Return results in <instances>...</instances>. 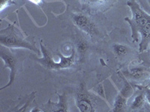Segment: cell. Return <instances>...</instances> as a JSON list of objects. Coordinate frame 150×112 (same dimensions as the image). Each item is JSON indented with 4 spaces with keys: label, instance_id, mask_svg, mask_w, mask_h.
<instances>
[{
    "label": "cell",
    "instance_id": "obj_16",
    "mask_svg": "<svg viewBox=\"0 0 150 112\" xmlns=\"http://www.w3.org/2000/svg\"><path fill=\"white\" fill-rule=\"evenodd\" d=\"M143 88L144 90H145V96H146V99H147V101H148L149 103L150 104V88Z\"/></svg>",
    "mask_w": 150,
    "mask_h": 112
},
{
    "label": "cell",
    "instance_id": "obj_17",
    "mask_svg": "<svg viewBox=\"0 0 150 112\" xmlns=\"http://www.w3.org/2000/svg\"><path fill=\"white\" fill-rule=\"evenodd\" d=\"M83 1L91 4H102L105 0H83Z\"/></svg>",
    "mask_w": 150,
    "mask_h": 112
},
{
    "label": "cell",
    "instance_id": "obj_13",
    "mask_svg": "<svg viewBox=\"0 0 150 112\" xmlns=\"http://www.w3.org/2000/svg\"><path fill=\"white\" fill-rule=\"evenodd\" d=\"M144 74H145V69H143V67H134L131 69L130 71V76L135 79L140 78L143 76Z\"/></svg>",
    "mask_w": 150,
    "mask_h": 112
},
{
    "label": "cell",
    "instance_id": "obj_20",
    "mask_svg": "<svg viewBox=\"0 0 150 112\" xmlns=\"http://www.w3.org/2000/svg\"><path fill=\"white\" fill-rule=\"evenodd\" d=\"M148 2H149V5H150V0H148Z\"/></svg>",
    "mask_w": 150,
    "mask_h": 112
},
{
    "label": "cell",
    "instance_id": "obj_5",
    "mask_svg": "<svg viewBox=\"0 0 150 112\" xmlns=\"http://www.w3.org/2000/svg\"><path fill=\"white\" fill-rule=\"evenodd\" d=\"M73 22L75 26L83 31L87 34L90 36H95L97 34V26L86 16L83 14H76L73 17Z\"/></svg>",
    "mask_w": 150,
    "mask_h": 112
},
{
    "label": "cell",
    "instance_id": "obj_12",
    "mask_svg": "<svg viewBox=\"0 0 150 112\" xmlns=\"http://www.w3.org/2000/svg\"><path fill=\"white\" fill-rule=\"evenodd\" d=\"M113 50L116 55L119 57H122V56L125 55L128 52V47L126 46H125L123 44H119L116 43L113 46Z\"/></svg>",
    "mask_w": 150,
    "mask_h": 112
},
{
    "label": "cell",
    "instance_id": "obj_11",
    "mask_svg": "<svg viewBox=\"0 0 150 112\" xmlns=\"http://www.w3.org/2000/svg\"><path fill=\"white\" fill-rule=\"evenodd\" d=\"M133 88H132V86L130 85V83H128L127 81L125 80V85L123 86L121 92H120V94L122 96H123L125 98H129L132 94H133Z\"/></svg>",
    "mask_w": 150,
    "mask_h": 112
},
{
    "label": "cell",
    "instance_id": "obj_10",
    "mask_svg": "<svg viewBox=\"0 0 150 112\" xmlns=\"http://www.w3.org/2000/svg\"><path fill=\"white\" fill-rule=\"evenodd\" d=\"M146 99L145 93H140L137 96L133 101V103L131 105V110H137L141 108L144 105Z\"/></svg>",
    "mask_w": 150,
    "mask_h": 112
},
{
    "label": "cell",
    "instance_id": "obj_2",
    "mask_svg": "<svg viewBox=\"0 0 150 112\" xmlns=\"http://www.w3.org/2000/svg\"><path fill=\"white\" fill-rule=\"evenodd\" d=\"M127 5L131 11L132 17H125V20L128 22L131 29V37L134 41H138V34L142 28L149 20L150 15L145 12L137 0H128Z\"/></svg>",
    "mask_w": 150,
    "mask_h": 112
},
{
    "label": "cell",
    "instance_id": "obj_6",
    "mask_svg": "<svg viewBox=\"0 0 150 112\" xmlns=\"http://www.w3.org/2000/svg\"><path fill=\"white\" fill-rule=\"evenodd\" d=\"M76 104L81 112H95L93 103L86 93L84 85L81 84L76 95Z\"/></svg>",
    "mask_w": 150,
    "mask_h": 112
},
{
    "label": "cell",
    "instance_id": "obj_19",
    "mask_svg": "<svg viewBox=\"0 0 150 112\" xmlns=\"http://www.w3.org/2000/svg\"><path fill=\"white\" fill-rule=\"evenodd\" d=\"M31 111H32V112H34V111H41V110H39V109H38L37 108H36L33 109V110Z\"/></svg>",
    "mask_w": 150,
    "mask_h": 112
},
{
    "label": "cell",
    "instance_id": "obj_1",
    "mask_svg": "<svg viewBox=\"0 0 150 112\" xmlns=\"http://www.w3.org/2000/svg\"><path fill=\"white\" fill-rule=\"evenodd\" d=\"M0 43L5 47L23 48L30 49L37 54L40 53L39 50L26 41L20 31L17 30L12 24H9L6 29L0 31Z\"/></svg>",
    "mask_w": 150,
    "mask_h": 112
},
{
    "label": "cell",
    "instance_id": "obj_8",
    "mask_svg": "<svg viewBox=\"0 0 150 112\" xmlns=\"http://www.w3.org/2000/svg\"><path fill=\"white\" fill-rule=\"evenodd\" d=\"M128 99L122 96L121 94L118 95L116 98L114 102V107H113V112H122L125 110Z\"/></svg>",
    "mask_w": 150,
    "mask_h": 112
},
{
    "label": "cell",
    "instance_id": "obj_14",
    "mask_svg": "<svg viewBox=\"0 0 150 112\" xmlns=\"http://www.w3.org/2000/svg\"><path fill=\"white\" fill-rule=\"evenodd\" d=\"M77 49H78V52L81 56V58H83L89 49V43L86 41H79L78 44H77Z\"/></svg>",
    "mask_w": 150,
    "mask_h": 112
},
{
    "label": "cell",
    "instance_id": "obj_7",
    "mask_svg": "<svg viewBox=\"0 0 150 112\" xmlns=\"http://www.w3.org/2000/svg\"><path fill=\"white\" fill-rule=\"evenodd\" d=\"M139 34L141 37L139 49L140 52L145 51L150 42V19L145 24V26L142 28Z\"/></svg>",
    "mask_w": 150,
    "mask_h": 112
},
{
    "label": "cell",
    "instance_id": "obj_18",
    "mask_svg": "<svg viewBox=\"0 0 150 112\" xmlns=\"http://www.w3.org/2000/svg\"><path fill=\"white\" fill-rule=\"evenodd\" d=\"M29 1H30V2H33V3H35V4H36V5H38V4L41 3L42 0H29Z\"/></svg>",
    "mask_w": 150,
    "mask_h": 112
},
{
    "label": "cell",
    "instance_id": "obj_4",
    "mask_svg": "<svg viewBox=\"0 0 150 112\" xmlns=\"http://www.w3.org/2000/svg\"><path fill=\"white\" fill-rule=\"evenodd\" d=\"M0 58H2V61L5 63V67L8 68L10 70V76H9V82L5 86L2 87L0 90H4L6 88H8L9 86L14 83V79H15L16 72H17V59L15 58L12 53L8 49H1L0 52Z\"/></svg>",
    "mask_w": 150,
    "mask_h": 112
},
{
    "label": "cell",
    "instance_id": "obj_9",
    "mask_svg": "<svg viewBox=\"0 0 150 112\" xmlns=\"http://www.w3.org/2000/svg\"><path fill=\"white\" fill-rule=\"evenodd\" d=\"M59 97V101L56 104H55L56 105V109L55 110V111H62L65 112L68 111V102H67V97L65 93H63L62 94L59 95L58 94Z\"/></svg>",
    "mask_w": 150,
    "mask_h": 112
},
{
    "label": "cell",
    "instance_id": "obj_15",
    "mask_svg": "<svg viewBox=\"0 0 150 112\" xmlns=\"http://www.w3.org/2000/svg\"><path fill=\"white\" fill-rule=\"evenodd\" d=\"M10 0H1V6H0V10L1 11L4 10L5 8H6L8 5Z\"/></svg>",
    "mask_w": 150,
    "mask_h": 112
},
{
    "label": "cell",
    "instance_id": "obj_3",
    "mask_svg": "<svg viewBox=\"0 0 150 112\" xmlns=\"http://www.w3.org/2000/svg\"><path fill=\"white\" fill-rule=\"evenodd\" d=\"M42 41H41L40 43V46L41 49V52L43 54V58H37V61L39 62L41 64L44 65L45 67L51 70H62V69H67L74 64L76 58V52L74 49H72V52L69 56H63L61 53H58L57 55L60 58L59 61H55L51 57L50 52H48L46 47L43 46Z\"/></svg>",
    "mask_w": 150,
    "mask_h": 112
},
{
    "label": "cell",
    "instance_id": "obj_21",
    "mask_svg": "<svg viewBox=\"0 0 150 112\" xmlns=\"http://www.w3.org/2000/svg\"><path fill=\"white\" fill-rule=\"evenodd\" d=\"M148 87H149V88H150V83H149V86H148Z\"/></svg>",
    "mask_w": 150,
    "mask_h": 112
}]
</instances>
